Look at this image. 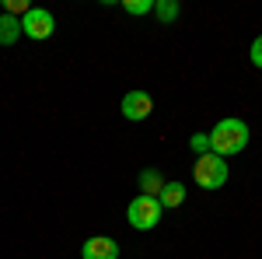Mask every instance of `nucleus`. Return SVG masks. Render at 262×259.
Listing matches in <instances>:
<instances>
[{
  "label": "nucleus",
  "instance_id": "obj_1",
  "mask_svg": "<svg viewBox=\"0 0 262 259\" xmlns=\"http://www.w3.org/2000/svg\"><path fill=\"white\" fill-rule=\"evenodd\" d=\"M245 147H248V126H245V119H221L210 130V151L213 154L231 158V154H242Z\"/></svg>",
  "mask_w": 262,
  "mask_h": 259
},
{
  "label": "nucleus",
  "instance_id": "obj_2",
  "mask_svg": "<svg viewBox=\"0 0 262 259\" xmlns=\"http://www.w3.org/2000/svg\"><path fill=\"white\" fill-rule=\"evenodd\" d=\"M192 179H196L200 189H221L224 182H227V161H224L221 154H213V151L203 154V158H196Z\"/></svg>",
  "mask_w": 262,
  "mask_h": 259
},
{
  "label": "nucleus",
  "instance_id": "obj_3",
  "mask_svg": "<svg viewBox=\"0 0 262 259\" xmlns=\"http://www.w3.org/2000/svg\"><path fill=\"white\" fill-rule=\"evenodd\" d=\"M161 210L164 207L154 196H137L129 207H126V217H129V224H133L137 231H150V228H158Z\"/></svg>",
  "mask_w": 262,
  "mask_h": 259
},
{
  "label": "nucleus",
  "instance_id": "obj_4",
  "mask_svg": "<svg viewBox=\"0 0 262 259\" xmlns=\"http://www.w3.org/2000/svg\"><path fill=\"white\" fill-rule=\"evenodd\" d=\"M53 28H56V21H53L49 11H42V7H32V11L21 18V32H25L28 39H35V42L49 39V35H53Z\"/></svg>",
  "mask_w": 262,
  "mask_h": 259
},
{
  "label": "nucleus",
  "instance_id": "obj_5",
  "mask_svg": "<svg viewBox=\"0 0 262 259\" xmlns=\"http://www.w3.org/2000/svg\"><path fill=\"white\" fill-rule=\"evenodd\" d=\"M154 112V98L147 95V91H129L126 98H122V116L129 123H140V119H147Z\"/></svg>",
  "mask_w": 262,
  "mask_h": 259
},
{
  "label": "nucleus",
  "instance_id": "obj_6",
  "mask_svg": "<svg viewBox=\"0 0 262 259\" xmlns=\"http://www.w3.org/2000/svg\"><path fill=\"white\" fill-rule=\"evenodd\" d=\"M81 259H119V242L108 235H95L81 245Z\"/></svg>",
  "mask_w": 262,
  "mask_h": 259
},
{
  "label": "nucleus",
  "instance_id": "obj_7",
  "mask_svg": "<svg viewBox=\"0 0 262 259\" xmlns=\"http://www.w3.org/2000/svg\"><path fill=\"white\" fill-rule=\"evenodd\" d=\"M161 189H164V175L158 172V168H143L140 172V196H161Z\"/></svg>",
  "mask_w": 262,
  "mask_h": 259
},
{
  "label": "nucleus",
  "instance_id": "obj_8",
  "mask_svg": "<svg viewBox=\"0 0 262 259\" xmlns=\"http://www.w3.org/2000/svg\"><path fill=\"white\" fill-rule=\"evenodd\" d=\"M25 32H21V18H11V14H0V46H14Z\"/></svg>",
  "mask_w": 262,
  "mask_h": 259
},
{
  "label": "nucleus",
  "instance_id": "obj_9",
  "mask_svg": "<svg viewBox=\"0 0 262 259\" xmlns=\"http://www.w3.org/2000/svg\"><path fill=\"white\" fill-rule=\"evenodd\" d=\"M158 203H161V207H171V210L182 207V203H185V186H182V182H164Z\"/></svg>",
  "mask_w": 262,
  "mask_h": 259
},
{
  "label": "nucleus",
  "instance_id": "obj_10",
  "mask_svg": "<svg viewBox=\"0 0 262 259\" xmlns=\"http://www.w3.org/2000/svg\"><path fill=\"white\" fill-rule=\"evenodd\" d=\"M154 14L161 21H175L179 18V0H158L154 4Z\"/></svg>",
  "mask_w": 262,
  "mask_h": 259
},
{
  "label": "nucleus",
  "instance_id": "obj_11",
  "mask_svg": "<svg viewBox=\"0 0 262 259\" xmlns=\"http://www.w3.org/2000/svg\"><path fill=\"white\" fill-rule=\"evenodd\" d=\"M158 0H122V11L126 14H150Z\"/></svg>",
  "mask_w": 262,
  "mask_h": 259
},
{
  "label": "nucleus",
  "instance_id": "obj_12",
  "mask_svg": "<svg viewBox=\"0 0 262 259\" xmlns=\"http://www.w3.org/2000/svg\"><path fill=\"white\" fill-rule=\"evenodd\" d=\"M28 11H32V4H28V0H4V14H11V18H25V14H28Z\"/></svg>",
  "mask_w": 262,
  "mask_h": 259
},
{
  "label": "nucleus",
  "instance_id": "obj_13",
  "mask_svg": "<svg viewBox=\"0 0 262 259\" xmlns=\"http://www.w3.org/2000/svg\"><path fill=\"white\" fill-rule=\"evenodd\" d=\"M189 147H192V151H196V154H210V133H192V137H189Z\"/></svg>",
  "mask_w": 262,
  "mask_h": 259
},
{
  "label": "nucleus",
  "instance_id": "obj_14",
  "mask_svg": "<svg viewBox=\"0 0 262 259\" xmlns=\"http://www.w3.org/2000/svg\"><path fill=\"white\" fill-rule=\"evenodd\" d=\"M248 56H252V67L255 70H262V35L255 42H252V49H248Z\"/></svg>",
  "mask_w": 262,
  "mask_h": 259
}]
</instances>
